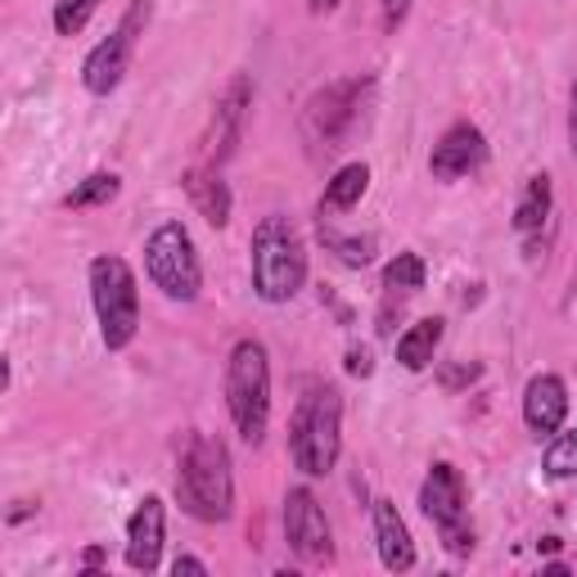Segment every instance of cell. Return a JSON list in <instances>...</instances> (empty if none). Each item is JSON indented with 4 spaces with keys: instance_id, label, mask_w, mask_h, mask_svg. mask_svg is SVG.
I'll return each mask as SVG.
<instances>
[{
    "instance_id": "cell-14",
    "label": "cell",
    "mask_w": 577,
    "mask_h": 577,
    "mask_svg": "<svg viewBox=\"0 0 577 577\" xmlns=\"http://www.w3.org/2000/svg\"><path fill=\"white\" fill-rule=\"evenodd\" d=\"M374 546L379 559L389 573H406L415 568V542H411V527L402 523L393 501H374Z\"/></svg>"
},
{
    "instance_id": "cell-11",
    "label": "cell",
    "mask_w": 577,
    "mask_h": 577,
    "mask_svg": "<svg viewBox=\"0 0 577 577\" xmlns=\"http://www.w3.org/2000/svg\"><path fill=\"white\" fill-rule=\"evenodd\" d=\"M483 159H488V140H483V131H478L473 122H456L438 144H433L428 172L438 176V181H460V176H469Z\"/></svg>"
},
{
    "instance_id": "cell-16",
    "label": "cell",
    "mask_w": 577,
    "mask_h": 577,
    "mask_svg": "<svg viewBox=\"0 0 577 577\" xmlns=\"http://www.w3.org/2000/svg\"><path fill=\"white\" fill-rule=\"evenodd\" d=\"M185 195L195 199V208L204 213L208 226H226L230 221V189L217 176V167H189L185 172Z\"/></svg>"
},
{
    "instance_id": "cell-26",
    "label": "cell",
    "mask_w": 577,
    "mask_h": 577,
    "mask_svg": "<svg viewBox=\"0 0 577 577\" xmlns=\"http://www.w3.org/2000/svg\"><path fill=\"white\" fill-rule=\"evenodd\" d=\"M411 14V0H379V19H383V32H398Z\"/></svg>"
},
{
    "instance_id": "cell-23",
    "label": "cell",
    "mask_w": 577,
    "mask_h": 577,
    "mask_svg": "<svg viewBox=\"0 0 577 577\" xmlns=\"http://www.w3.org/2000/svg\"><path fill=\"white\" fill-rule=\"evenodd\" d=\"M542 469L551 478H573L577 473V428L573 433H555L546 456H542Z\"/></svg>"
},
{
    "instance_id": "cell-10",
    "label": "cell",
    "mask_w": 577,
    "mask_h": 577,
    "mask_svg": "<svg viewBox=\"0 0 577 577\" xmlns=\"http://www.w3.org/2000/svg\"><path fill=\"white\" fill-rule=\"evenodd\" d=\"M249 109H253V81L239 73L230 77V86L221 90V100H217V113H213V167L226 163L235 150H239V140H244V122H249Z\"/></svg>"
},
{
    "instance_id": "cell-24",
    "label": "cell",
    "mask_w": 577,
    "mask_h": 577,
    "mask_svg": "<svg viewBox=\"0 0 577 577\" xmlns=\"http://www.w3.org/2000/svg\"><path fill=\"white\" fill-rule=\"evenodd\" d=\"M95 10H100V0H55V32L59 36H77L90 23Z\"/></svg>"
},
{
    "instance_id": "cell-12",
    "label": "cell",
    "mask_w": 577,
    "mask_h": 577,
    "mask_svg": "<svg viewBox=\"0 0 577 577\" xmlns=\"http://www.w3.org/2000/svg\"><path fill=\"white\" fill-rule=\"evenodd\" d=\"M163 555V501L144 497L127 523V564L135 573H154Z\"/></svg>"
},
{
    "instance_id": "cell-3",
    "label": "cell",
    "mask_w": 577,
    "mask_h": 577,
    "mask_svg": "<svg viewBox=\"0 0 577 577\" xmlns=\"http://www.w3.org/2000/svg\"><path fill=\"white\" fill-rule=\"evenodd\" d=\"M226 406L244 443L266 438V420H271V361L258 339H244L230 348L226 361Z\"/></svg>"
},
{
    "instance_id": "cell-7",
    "label": "cell",
    "mask_w": 577,
    "mask_h": 577,
    "mask_svg": "<svg viewBox=\"0 0 577 577\" xmlns=\"http://www.w3.org/2000/svg\"><path fill=\"white\" fill-rule=\"evenodd\" d=\"M370 95V77H348V81H334L325 90L312 95L307 105V118H303V131L316 150H339L348 140V131L361 122V105Z\"/></svg>"
},
{
    "instance_id": "cell-27",
    "label": "cell",
    "mask_w": 577,
    "mask_h": 577,
    "mask_svg": "<svg viewBox=\"0 0 577 577\" xmlns=\"http://www.w3.org/2000/svg\"><path fill=\"white\" fill-rule=\"evenodd\" d=\"M344 366H348V374H352V379H366V374L374 370L370 348H348V361H344Z\"/></svg>"
},
{
    "instance_id": "cell-22",
    "label": "cell",
    "mask_w": 577,
    "mask_h": 577,
    "mask_svg": "<svg viewBox=\"0 0 577 577\" xmlns=\"http://www.w3.org/2000/svg\"><path fill=\"white\" fill-rule=\"evenodd\" d=\"M383 288L389 294H415V288H424V262L415 253H398L383 266Z\"/></svg>"
},
{
    "instance_id": "cell-32",
    "label": "cell",
    "mask_w": 577,
    "mask_h": 577,
    "mask_svg": "<svg viewBox=\"0 0 577 577\" xmlns=\"http://www.w3.org/2000/svg\"><path fill=\"white\" fill-rule=\"evenodd\" d=\"M568 131H573V154H577V86H573V118H568Z\"/></svg>"
},
{
    "instance_id": "cell-1",
    "label": "cell",
    "mask_w": 577,
    "mask_h": 577,
    "mask_svg": "<svg viewBox=\"0 0 577 577\" xmlns=\"http://www.w3.org/2000/svg\"><path fill=\"white\" fill-rule=\"evenodd\" d=\"M176 497L181 505L204 519V523H226L235 510V478H230V456L208 433H189L176 465Z\"/></svg>"
},
{
    "instance_id": "cell-19",
    "label": "cell",
    "mask_w": 577,
    "mask_h": 577,
    "mask_svg": "<svg viewBox=\"0 0 577 577\" xmlns=\"http://www.w3.org/2000/svg\"><path fill=\"white\" fill-rule=\"evenodd\" d=\"M546 217H551V176L542 172V176L527 181V189H523V199L514 208V230L519 235H537L546 226Z\"/></svg>"
},
{
    "instance_id": "cell-8",
    "label": "cell",
    "mask_w": 577,
    "mask_h": 577,
    "mask_svg": "<svg viewBox=\"0 0 577 577\" xmlns=\"http://www.w3.org/2000/svg\"><path fill=\"white\" fill-rule=\"evenodd\" d=\"M144 23H150V6H144V0H135V6L127 10V19L118 23V32H113L109 41H100V45H95V51L86 55L81 81H86L90 95H109V90L122 81L127 64H131V51H135V36H140Z\"/></svg>"
},
{
    "instance_id": "cell-4",
    "label": "cell",
    "mask_w": 577,
    "mask_h": 577,
    "mask_svg": "<svg viewBox=\"0 0 577 577\" xmlns=\"http://www.w3.org/2000/svg\"><path fill=\"white\" fill-rule=\"evenodd\" d=\"M307 284V249L284 217H266L253 230V288L262 303H288Z\"/></svg>"
},
{
    "instance_id": "cell-31",
    "label": "cell",
    "mask_w": 577,
    "mask_h": 577,
    "mask_svg": "<svg viewBox=\"0 0 577 577\" xmlns=\"http://www.w3.org/2000/svg\"><path fill=\"white\" fill-rule=\"evenodd\" d=\"M81 564H86V568H100V564H105V551H100V546H90V551L81 555Z\"/></svg>"
},
{
    "instance_id": "cell-18",
    "label": "cell",
    "mask_w": 577,
    "mask_h": 577,
    "mask_svg": "<svg viewBox=\"0 0 577 577\" xmlns=\"http://www.w3.org/2000/svg\"><path fill=\"white\" fill-rule=\"evenodd\" d=\"M366 185H370V167L366 163H348L334 172V181L325 185V199H320V213H348L361 204L366 195Z\"/></svg>"
},
{
    "instance_id": "cell-20",
    "label": "cell",
    "mask_w": 577,
    "mask_h": 577,
    "mask_svg": "<svg viewBox=\"0 0 577 577\" xmlns=\"http://www.w3.org/2000/svg\"><path fill=\"white\" fill-rule=\"evenodd\" d=\"M118 189H122V181L113 176V172H95V176H86L73 195L64 199V208H73V213H86V208H105L109 199H118Z\"/></svg>"
},
{
    "instance_id": "cell-6",
    "label": "cell",
    "mask_w": 577,
    "mask_h": 577,
    "mask_svg": "<svg viewBox=\"0 0 577 577\" xmlns=\"http://www.w3.org/2000/svg\"><path fill=\"white\" fill-rule=\"evenodd\" d=\"M144 266H150V280L154 288L172 303H195L199 298V284H204V271H199V253H195V239L181 221H163L150 244H144Z\"/></svg>"
},
{
    "instance_id": "cell-28",
    "label": "cell",
    "mask_w": 577,
    "mask_h": 577,
    "mask_svg": "<svg viewBox=\"0 0 577 577\" xmlns=\"http://www.w3.org/2000/svg\"><path fill=\"white\" fill-rule=\"evenodd\" d=\"M478 379V366H451L443 370V389H460V383H473Z\"/></svg>"
},
{
    "instance_id": "cell-17",
    "label": "cell",
    "mask_w": 577,
    "mask_h": 577,
    "mask_svg": "<svg viewBox=\"0 0 577 577\" xmlns=\"http://www.w3.org/2000/svg\"><path fill=\"white\" fill-rule=\"evenodd\" d=\"M443 344V320L438 316H428V320H415L402 339H398V361L406 370H424L433 361V352H438Z\"/></svg>"
},
{
    "instance_id": "cell-5",
    "label": "cell",
    "mask_w": 577,
    "mask_h": 577,
    "mask_svg": "<svg viewBox=\"0 0 577 577\" xmlns=\"http://www.w3.org/2000/svg\"><path fill=\"white\" fill-rule=\"evenodd\" d=\"M90 303H95V316H100L105 348L109 352L127 348L140 329V288H135V275L122 258L90 262Z\"/></svg>"
},
{
    "instance_id": "cell-30",
    "label": "cell",
    "mask_w": 577,
    "mask_h": 577,
    "mask_svg": "<svg viewBox=\"0 0 577 577\" xmlns=\"http://www.w3.org/2000/svg\"><path fill=\"white\" fill-rule=\"evenodd\" d=\"M307 10L312 14H329V10H339V0H307Z\"/></svg>"
},
{
    "instance_id": "cell-2",
    "label": "cell",
    "mask_w": 577,
    "mask_h": 577,
    "mask_svg": "<svg viewBox=\"0 0 577 577\" xmlns=\"http://www.w3.org/2000/svg\"><path fill=\"white\" fill-rule=\"evenodd\" d=\"M339 447H344V402L325 383H312L298 398L294 420H288V456L307 478H325L339 460Z\"/></svg>"
},
{
    "instance_id": "cell-25",
    "label": "cell",
    "mask_w": 577,
    "mask_h": 577,
    "mask_svg": "<svg viewBox=\"0 0 577 577\" xmlns=\"http://www.w3.org/2000/svg\"><path fill=\"white\" fill-rule=\"evenodd\" d=\"M438 533H443V546H447L451 555H469V551H473V527H469L465 519H456V523H443Z\"/></svg>"
},
{
    "instance_id": "cell-15",
    "label": "cell",
    "mask_w": 577,
    "mask_h": 577,
    "mask_svg": "<svg viewBox=\"0 0 577 577\" xmlns=\"http://www.w3.org/2000/svg\"><path fill=\"white\" fill-rule=\"evenodd\" d=\"M568 415V389H564V379L559 374H537L533 383H527V393H523V420L533 433H559Z\"/></svg>"
},
{
    "instance_id": "cell-9",
    "label": "cell",
    "mask_w": 577,
    "mask_h": 577,
    "mask_svg": "<svg viewBox=\"0 0 577 577\" xmlns=\"http://www.w3.org/2000/svg\"><path fill=\"white\" fill-rule=\"evenodd\" d=\"M284 537L307 564H329L334 559V542H329V523L320 501L307 488H294L284 497Z\"/></svg>"
},
{
    "instance_id": "cell-13",
    "label": "cell",
    "mask_w": 577,
    "mask_h": 577,
    "mask_svg": "<svg viewBox=\"0 0 577 577\" xmlns=\"http://www.w3.org/2000/svg\"><path fill=\"white\" fill-rule=\"evenodd\" d=\"M465 505H469V492H465V478L456 465H433L424 488H420V510L433 519V523H456L465 519Z\"/></svg>"
},
{
    "instance_id": "cell-21",
    "label": "cell",
    "mask_w": 577,
    "mask_h": 577,
    "mask_svg": "<svg viewBox=\"0 0 577 577\" xmlns=\"http://www.w3.org/2000/svg\"><path fill=\"white\" fill-rule=\"evenodd\" d=\"M320 239H325V249L339 253V262H348V266H366L374 258V239L370 235H339L334 226L320 221Z\"/></svg>"
},
{
    "instance_id": "cell-29",
    "label": "cell",
    "mask_w": 577,
    "mask_h": 577,
    "mask_svg": "<svg viewBox=\"0 0 577 577\" xmlns=\"http://www.w3.org/2000/svg\"><path fill=\"white\" fill-rule=\"evenodd\" d=\"M172 573H176V577H181V573H199V577H204V573H208V564H204V559H195V555H176Z\"/></svg>"
}]
</instances>
